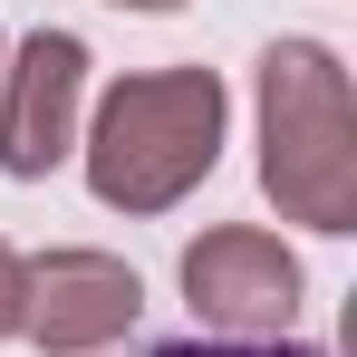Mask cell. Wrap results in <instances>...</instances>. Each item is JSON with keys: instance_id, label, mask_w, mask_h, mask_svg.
<instances>
[{"instance_id": "ba28073f", "label": "cell", "mask_w": 357, "mask_h": 357, "mask_svg": "<svg viewBox=\"0 0 357 357\" xmlns=\"http://www.w3.org/2000/svg\"><path fill=\"white\" fill-rule=\"evenodd\" d=\"M116 10H183V0H116Z\"/></svg>"}, {"instance_id": "5b68a950", "label": "cell", "mask_w": 357, "mask_h": 357, "mask_svg": "<svg viewBox=\"0 0 357 357\" xmlns=\"http://www.w3.org/2000/svg\"><path fill=\"white\" fill-rule=\"evenodd\" d=\"M145 309V280L126 271L116 251H49L29 261V338L49 357H87V348H116Z\"/></svg>"}, {"instance_id": "6da1fadb", "label": "cell", "mask_w": 357, "mask_h": 357, "mask_svg": "<svg viewBox=\"0 0 357 357\" xmlns=\"http://www.w3.org/2000/svg\"><path fill=\"white\" fill-rule=\"evenodd\" d=\"M222 155V77L213 68H145L116 77L87 126V183L107 213H165Z\"/></svg>"}, {"instance_id": "7a4b0ae2", "label": "cell", "mask_w": 357, "mask_h": 357, "mask_svg": "<svg viewBox=\"0 0 357 357\" xmlns=\"http://www.w3.org/2000/svg\"><path fill=\"white\" fill-rule=\"evenodd\" d=\"M261 193L309 232H357V116L348 68L319 39H280L261 59Z\"/></svg>"}, {"instance_id": "8992f818", "label": "cell", "mask_w": 357, "mask_h": 357, "mask_svg": "<svg viewBox=\"0 0 357 357\" xmlns=\"http://www.w3.org/2000/svg\"><path fill=\"white\" fill-rule=\"evenodd\" d=\"M155 357H319V348H290V338H174Z\"/></svg>"}, {"instance_id": "277c9868", "label": "cell", "mask_w": 357, "mask_h": 357, "mask_svg": "<svg viewBox=\"0 0 357 357\" xmlns=\"http://www.w3.org/2000/svg\"><path fill=\"white\" fill-rule=\"evenodd\" d=\"M77 97H87V49L68 29H29L20 59L0 68V174H49L77 145Z\"/></svg>"}, {"instance_id": "9c48e42d", "label": "cell", "mask_w": 357, "mask_h": 357, "mask_svg": "<svg viewBox=\"0 0 357 357\" xmlns=\"http://www.w3.org/2000/svg\"><path fill=\"white\" fill-rule=\"evenodd\" d=\"M0 59H10V39H0Z\"/></svg>"}, {"instance_id": "3957f363", "label": "cell", "mask_w": 357, "mask_h": 357, "mask_svg": "<svg viewBox=\"0 0 357 357\" xmlns=\"http://www.w3.org/2000/svg\"><path fill=\"white\" fill-rule=\"evenodd\" d=\"M183 299L232 338H280L299 319V261L280 251V232L222 222V232H203L183 251Z\"/></svg>"}, {"instance_id": "52a82bcc", "label": "cell", "mask_w": 357, "mask_h": 357, "mask_svg": "<svg viewBox=\"0 0 357 357\" xmlns=\"http://www.w3.org/2000/svg\"><path fill=\"white\" fill-rule=\"evenodd\" d=\"M20 319H29V261L0 241V338H20Z\"/></svg>"}]
</instances>
